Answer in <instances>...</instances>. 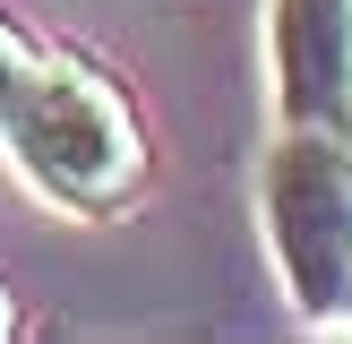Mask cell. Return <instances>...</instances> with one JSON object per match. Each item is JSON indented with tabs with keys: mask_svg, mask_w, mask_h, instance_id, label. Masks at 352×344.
<instances>
[{
	"mask_svg": "<svg viewBox=\"0 0 352 344\" xmlns=\"http://www.w3.org/2000/svg\"><path fill=\"white\" fill-rule=\"evenodd\" d=\"M258 224L309 327H344L352 310V138L284 120L258 172Z\"/></svg>",
	"mask_w": 352,
	"mask_h": 344,
	"instance_id": "1",
	"label": "cell"
},
{
	"mask_svg": "<svg viewBox=\"0 0 352 344\" xmlns=\"http://www.w3.org/2000/svg\"><path fill=\"white\" fill-rule=\"evenodd\" d=\"M9 164L69 215H112L146 181V138H138L112 78H95L78 61H52L9 129Z\"/></svg>",
	"mask_w": 352,
	"mask_h": 344,
	"instance_id": "2",
	"label": "cell"
},
{
	"mask_svg": "<svg viewBox=\"0 0 352 344\" xmlns=\"http://www.w3.org/2000/svg\"><path fill=\"white\" fill-rule=\"evenodd\" d=\"M275 112L352 138V0H267Z\"/></svg>",
	"mask_w": 352,
	"mask_h": 344,
	"instance_id": "3",
	"label": "cell"
},
{
	"mask_svg": "<svg viewBox=\"0 0 352 344\" xmlns=\"http://www.w3.org/2000/svg\"><path fill=\"white\" fill-rule=\"evenodd\" d=\"M34 78H43V61H34V43H26L17 26H0V147H9V129H17V112H26Z\"/></svg>",
	"mask_w": 352,
	"mask_h": 344,
	"instance_id": "4",
	"label": "cell"
},
{
	"mask_svg": "<svg viewBox=\"0 0 352 344\" xmlns=\"http://www.w3.org/2000/svg\"><path fill=\"white\" fill-rule=\"evenodd\" d=\"M9 327H17V310H9V292H0V336H9Z\"/></svg>",
	"mask_w": 352,
	"mask_h": 344,
	"instance_id": "5",
	"label": "cell"
},
{
	"mask_svg": "<svg viewBox=\"0 0 352 344\" xmlns=\"http://www.w3.org/2000/svg\"><path fill=\"white\" fill-rule=\"evenodd\" d=\"M344 327H352V310H344Z\"/></svg>",
	"mask_w": 352,
	"mask_h": 344,
	"instance_id": "6",
	"label": "cell"
}]
</instances>
